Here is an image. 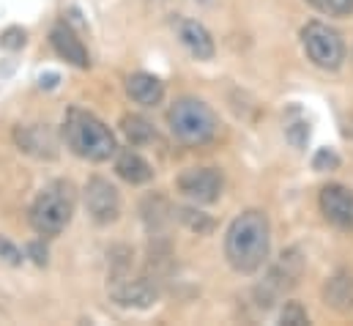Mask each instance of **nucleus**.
I'll return each instance as SVG.
<instances>
[{"instance_id":"11","label":"nucleus","mask_w":353,"mask_h":326,"mask_svg":"<svg viewBox=\"0 0 353 326\" xmlns=\"http://www.w3.org/2000/svg\"><path fill=\"white\" fill-rule=\"evenodd\" d=\"M14 143L22 154L33 157V160H44L52 162L58 160V137L52 135L50 126L44 124H28V126H17L14 129Z\"/></svg>"},{"instance_id":"18","label":"nucleus","mask_w":353,"mask_h":326,"mask_svg":"<svg viewBox=\"0 0 353 326\" xmlns=\"http://www.w3.org/2000/svg\"><path fill=\"white\" fill-rule=\"evenodd\" d=\"M178 220H181L189 231H194L197 236H203V233H211V231H214V220H211L208 214L197 211V209H178Z\"/></svg>"},{"instance_id":"23","label":"nucleus","mask_w":353,"mask_h":326,"mask_svg":"<svg viewBox=\"0 0 353 326\" xmlns=\"http://www.w3.org/2000/svg\"><path fill=\"white\" fill-rule=\"evenodd\" d=\"M0 47H6V50H22V47H25V30H22V28H8V30H3Z\"/></svg>"},{"instance_id":"8","label":"nucleus","mask_w":353,"mask_h":326,"mask_svg":"<svg viewBox=\"0 0 353 326\" xmlns=\"http://www.w3.org/2000/svg\"><path fill=\"white\" fill-rule=\"evenodd\" d=\"M83 200H85V211L96 225H112L118 217H121V195L118 189L101 178V175H93L88 178L85 189H83Z\"/></svg>"},{"instance_id":"14","label":"nucleus","mask_w":353,"mask_h":326,"mask_svg":"<svg viewBox=\"0 0 353 326\" xmlns=\"http://www.w3.org/2000/svg\"><path fill=\"white\" fill-rule=\"evenodd\" d=\"M323 302L340 316H348L353 310V274L348 269L334 271L323 285Z\"/></svg>"},{"instance_id":"1","label":"nucleus","mask_w":353,"mask_h":326,"mask_svg":"<svg viewBox=\"0 0 353 326\" xmlns=\"http://www.w3.org/2000/svg\"><path fill=\"white\" fill-rule=\"evenodd\" d=\"M271 252V225L261 209L241 211L225 233V258L239 274H255L263 269Z\"/></svg>"},{"instance_id":"2","label":"nucleus","mask_w":353,"mask_h":326,"mask_svg":"<svg viewBox=\"0 0 353 326\" xmlns=\"http://www.w3.org/2000/svg\"><path fill=\"white\" fill-rule=\"evenodd\" d=\"M63 137H66V146L88 162H107L118 154L115 135L93 113L80 110V107H72L66 113Z\"/></svg>"},{"instance_id":"13","label":"nucleus","mask_w":353,"mask_h":326,"mask_svg":"<svg viewBox=\"0 0 353 326\" xmlns=\"http://www.w3.org/2000/svg\"><path fill=\"white\" fill-rule=\"evenodd\" d=\"M50 44L52 50L58 52V58H63L66 64L77 66V69H88L90 66V58H88V50L85 44L74 36V30H69L66 25H55L50 30Z\"/></svg>"},{"instance_id":"4","label":"nucleus","mask_w":353,"mask_h":326,"mask_svg":"<svg viewBox=\"0 0 353 326\" xmlns=\"http://www.w3.org/2000/svg\"><path fill=\"white\" fill-rule=\"evenodd\" d=\"M168 126L173 137L183 146H205L208 140H214L219 121H216V113L203 99L181 96L168 110Z\"/></svg>"},{"instance_id":"10","label":"nucleus","mask_w":353,"mask_h":326,"mask_svg":"<svg viewBox=\"0 0 353 326\" xmlns=\"http://www.w3.org/2000/svg\"><path fill=\"white\" fill-rule=\"evenodd\" d=\"M318 203L329 225H334L337 231L353 233V189L343 184H326L321 189Z\"/></svg>"},{"instance_id":"25","label":"nucleus","mask_w":353,"mask_h":326,"mask_svg":"<svg viewBox=\"0 0 353 326\" xmlns=\"http://www.w3.org/2000/svg\"><path fill=\"white\" fill-rule=\"evenodd\" d=\"M28 255H30L39 266H47V247L41 245V242H30V245H28Z\"/></svg>"},{"instance_id":"16","label":"nucleus","mask_w":353,"mask_h":326,"mask_svg":"<svg viewBox=\"0 0 353 326\" xmlns=\"http://www.w3.org/2000/svg\"><path fill=\"white\" fill-rule=\"evenodd\" d=\"M115 173L132 184V186H140V184H148L154 178V167L145 157H140L137 151L126 148V151H118L115 154Z\"/></svg>"},{"instance_id":"6","label":"nucleus","mask_w":353,"mask_h":326,"mask_svg":"<svg viewBox=\"0 0 353 326\" xmlns=\"http://www.w3.org/2000/svg\"><path fill=\"white\" fill-rule=\"evenodd\" d=\"M301 274H304V255H301L299 247H288V249L271 263L263 285L258 288V299H261L258 305L268 310L285 291H290V288L299 285Z\"/></svg>"},{"instance_id":"17","label":"nucleus","mask_w":353,"mask_h":326,"mask_svg":"<svg viewBox=\"0 0 353 326\" xmlns=\"http://www.w3.org/2000/svg\"><path fill=\"white\" fill-rule=\"evenodd\" d=\"M121 132H123V137L132 143V146H148L151 140H157V129H154V124L148 121V118H143V115H137V113H126L123 118H121Z\"/></svg>"},{"instance_id":"15","label":"nucleus","mask_w":353,"mask_h":326,"mask_svg":"<svg viewBox=\"0 0 353 326\" xmlns=\"http://www.w3.org/2000/svg\"><path fill=\"white\" fill-rule=\"evenodd\" d=\"M126 96L134 102V104H143V107H157L162 99H165V82L154 75H145V72H134L126 77Z\"/></svg>"},{"instance_id":"21","label":"nucleus","mask_w":353,"mask_h":326,"mask_svg":"<svg viewBox=\"0 0 353 326\" xmlns=\"http://www.w3.org/2000/svg\"><path fill=\"white\" fill-rule=\"evenodd\" d=\"M337 167H340V157H337V151H332V148H318V154L312 157V170H318V173L337 170Z\"/></svg>"},{"instance_id":"19","label":"nucleus","mask_w":353,"mask_h":326,"mask_svg":"<svg viewBox=\"0 0 353 326\" xmlns=\"http://www.w3.org/2000/svg\"><path fill=\"white\" fill-rule=\"evenodd\" d=\"M285 135H288V140H290L296 148H301V146L307 143V137H310V124L299 115V110H293V118L285 121Z\"/></svg>"},{"instance_id":"22","label":"nucleus","mask_w":353,"mask_h":326,"mask_svg":"<svg viewBox=\"0 0 353 326\" xmlns=\"http://www.w3.org/2000/svg\"><path fill=\"white\" fill-rule=\"evenodd\" d=\"M321 11L332 14V17H348L353 14V0H312Z\"/></svg>"},{"instance_id":"20","label":"nucleus","mask_w":353,"mask_h":326,"mask_svg":"<svg viewBox=\"0 0 353 326\" xmlns=\"http://www.w3.org/2000/svg\"><path fill=\"white\" fill-rule=\"evenodd\" d=\"M279 324L285 326H307L310 324V316L304 310L301 302H285L282 313H279Z\"/></svg>"},{"instance_id":"24","label":"nucleus","mask_w":353,"mask_h":326,"mask_svg":"<svg viewBox=\"0 0 353 326\" xmlns=\"http://www.w3.org/2000/svg\"><path fill=\"white\" fill-rule=\"evenodd\" d=\"M0 258H3L6 263H11V266H19V263H22V252L11 245L8 239H3V236H0Z\"/></svg>"},{"instance_id":"3","label":"nucleus","mask_w":353,"mask_h":326,"mask_svg":"<svg viewBox=\"0 0 353 326\" xmlns=\"http://www.w3.org/2000/svg\"><path fill=\"white\" fill-rule=\"evenodd\" d=\"M74 184L72 181H52L47 184L36 200L30 203V211H28V220H30V228L44 236V239H52V236H61L66 231V225L72 222V214H74Z\"/></svg>"},{"instance_id":"9","label":"nucleus","mask_w":353,"mask_h":326,"mask_svg":"<svg viewBox=\"0 0 353 326\" xmlns=\"http://www.w3.org/2000/svg\"><path fill=\"white\" fill-rule=\"evenodd\" d=\"M176 189L192 203H214L222 195V173L216 167H186L178 173Z\"/></svg>"},{"instance_id":"12","label":"nucleus","mask_w":353,"mask_h":326,"mask_svg":"<svg viewBox=\"0 0 353 326\" xmlns=\"http://www.w3.org/2000/svg\"><path fill=\"white\" fill-rule=\"evenodd\" d=\"M176 28V36L178 41L183 44V50L194 58V61H211L216 47H214V39L211 33L197 22V19H189V17H178L173 22Z\"/></svg>"},{"instance_id":"5","label":"nucleus","mask_w":353,"mask_h":326,"mask_svg":"<svg viewBox=\"0 0 353 326\" xmlns=\"http://www.w3.org/2000/svg\"><path fill=\"white\" fill-rule=\"evenodd\" d=\"M301 44H304L307 58L318 69L334 72L345 61V41H343V36L334 28L323 25V22H307L304 30H301Z\"/></svg>"},{"instance_id":"7","label":"nucleus","mask_w":353,"mask_h":326,"mask_svg":"<svg viewBox=\"0 0 353 326\" xmlns=\"http://www.w3.org/2000/svg\"><path fill=\"white\" fill-rule=\"evenodd\" d=\"M110 299L118 307H137L145 310L157 305L159 299V285L151 277H132L129 271L112 274L110 277Z\"/></svg>"}]
</instances>
